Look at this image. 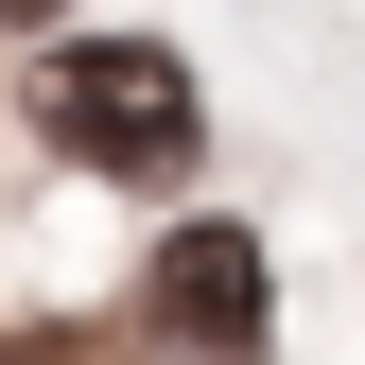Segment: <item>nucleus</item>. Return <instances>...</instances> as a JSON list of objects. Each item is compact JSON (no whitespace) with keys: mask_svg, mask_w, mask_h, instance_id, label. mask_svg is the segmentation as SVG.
Returning a JSON list of instances; mask_svg holds the SVG:
<instances>
[{"mask_svg":"<svg viewBox=\"0 0 365 365\" xmlns=\"http://www.w3.org/2000/svg\"><path fill=\"white\" fill-rule=\"evenodd\" d=\"M0 18H18V35H53V0H0Z\"/></svg>","mask_w":365,"mask_h":365,"instance_id":"3","label":"nucleus"},{"mask_svg":"<svg viewBox=\"0 0 365 365\" xmlns=\"http://www.w3.org/2000/svg\"><path fill=\"white\" fill-rule=\"evenodd\" d=\"M157 313H174L192 365H261V331H279V313H261V244H244L226 209H192V226L157 244Z\"/></svg>","mask_w":365,"mask_h":365,"instance_id":"2","label":"nucleus"},{"mask_svg":"<svg viewBox=\"0 0 365 365\" xmlns=\"http://www.w3.org/2000/svg\"><path fill=\"white\" fill-rule=\"evenodd\" d=\"M53 140L87 174H192V70L157 35H70L53 53Z\"/></svg>","mask_w":365,"mask_h":365,"instance_id":"1","label":"nucleus"}]
</instances>
